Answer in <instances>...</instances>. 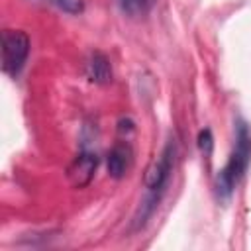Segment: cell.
I'll list each match as a JSON object with an SVG mask.
<instances>
[{
  "label": "cell",
  "instance_id": "1",
  "mask_svg": "<svg viewBox=\"0 0 251 251\" xmlns=\"http://www.w3.org/2000/svg\"><path fill=\"white\" fill-rule=\"evenodd\" d=\"M175 161H176V143L175 139H169L167 145L163 147L159 159L147 169L145 173V188H147V196L143 198V202L139 204L135 216H133V229H141L147 220L153 216V212L157 210L161 196L165 194L169 180L173 176L175 171Z\"/></svg>",
  "mask_w": 251,
  "mask_h": 251
},
{
  "label": "cell",
  "instance_id": "2",
  "mask_svg": "<svg viewBox=\"0 0 251 251\" xmlns=\"http://www.w3.org/2000/svg\"><path fill=\"white\" fill-rule=\"evenodd\" d=\"M251 161V129L243 120H237L235 126V139H233V149L229 153V159L226 167L218 173L216 176V192L218 198H229L235 184L243 178L247 167Z\"/></svg>",
  "mask_w": 251,
  "mask_h": 251
},
{
  "label": "cell",
  "instance_id": "3",
  "mask_svg": "<svg viewBox=\"0 0 251 251\" xmlns=\"http://www.w3.org/2000/svg\"><path fill=\"white\" fill-rule=\"evenodd\" d=\"M29 37L22 29L2 31V69L10 76H18L29 55Z\"/></svg>",
  "mask_w": 251,
  "mask_h": 251
},
{
  "label": "cell",
  "instance_id": "4",
  "mask_svg": "<svg viewBox=\"0 0 251 251\" xmlns=\"http://www.w3.org/2000/svg\"><path fill=\"white\" fill-rule=\"evenodd\" d=\"M96 169H98V155H96V151L82 149L73 159V163L69 165L67 178H69V182H71L73 188H84L94 178Z\"/></svg>",
  "mask_w": 251,
  "mask_h": 251
},
{
  "label": "cell",
  "instance_id": "5",
  "mask_svg": "<svg viewBox=\"0 0 251 251\" xmlns=\"http://www.w3.org/2000/svg\"><path fill=\"white\" fill-rule=\"evenodd\" d=\"M131 163H133V151H131V145L127 143V139H122L118 141L110 153H108V159H106V167H108V175L112 178H124L127 175V171L131 169Z\"/></svg>",
  "mask_w": 251,
  "mask_h": 251
},
{
  "label": "cell",
  "instance_id": "6",
  "mask_svg": "<svg viewBox=\"0 0 251 251\" xmlns=\"http://www.w3.org/2000/svg\"><path fill=\"white\" fill-rule=\"evenodd\" d=\"M86 76L90 82L96 84H108L112 80V65L110 59L102 51H92L86 59Z\"/></svg>",
  "mask_w": 251,
  "mask_h": 251
},
{
  "label": "cell",
  "instance_id": "7",
  "mask_svg": "<svg viewBox=\"0 0 251 251\" xmlns=\"http://www.w3.org/2000/svg\"><path fill=\"white\" fill-rule=\"evenodd\" d=\"M43 2H49V4L57 6L59 10L73 14V16H78L84 12V0H43Z\"/></svg>",
  "mask_w": 251,
  "mask_h": 251
},
{
  "label": "cell",
  "instance_id": "8",
  "mask_svg": "<svg viewBox=\"0 0 251 251\" xmlns=\"http://www.w3.org/2000/svg\"><path fill=\"white\" fill-rule=\"evenodd\" d=\"M198 147L202 151L204 157H210L212 155V149H214V137H212V131L206 127L198 133Z\"/></svg>",
  "mask_w": 251,
  "mask_h": 251
},
{
  "label": "cell",
  "instance_id": "9",
  "mask_svg": "<svg viewBox=\"0 0 251 251\" xmlns=\"http://www.w3.org/2000/svg\"><path fill=\"white\" fill-rule=\"evenodd\" d=\"M118 2H120V6H122L127 14L143 12V10H147V8L153 4V0H118Z\"/></svg>",
  "mask_w": 251,
  "mask_h": 251
},
{
  "label": "cell",
  "instance_id": "10",
  "mask_svg": "<svg viewBox=\"0 0 251 251\" xmlns=\"http://www.w3.org/2000/svg\"><path fill=\"white\" fill-rule=\"evenodd\" d=\"M118 131H120L122 137L129 139V135L135 131V124H133V120H131V118H122V120L118 122Z\"/></svg>",
  "mask_w": 251,
  "mask_h": 251
}]
</instances>
